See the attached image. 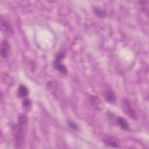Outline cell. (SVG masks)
Masks as SVG:
<instances>
[{"label":"cell","instance_id":"2","mask_svg":"<svg viewBox=\"0 0 149 149\" xmlns=\"http://www.w3.org/2000/svg\"><path fill=\"white\" fill-rule=\"evenodd\" d=\"M66 55V52L64 51L59 52L55 56V58L53 62L54 68L62 73L63 74H66L68 73V69L66 66L63 63V60Z\"/></svg>","mask_w":149,"mask_h":149},{"label":"cell","instance_id":"7","mask_svg":"<svg viewBox=\"0 0 149 149\" xmlns=\"http://www.w3.org/2000/svg\"><path fill=\"white\" fill-rule=\"evenodd\" d=\"M116 123L121 129L124 130H129L130 129L129 125L127 120L121 116L117 117Z\"/></svg>","mask_w":149,"mask_h":149},{"label":"cell","instance_id":"8","mask_svg":"<svg viewBox=\"0 0 149 149\" xmlns=\"http://www.w3.org/2000/svg\"><path fill=\"white\" fill-rule=\"evenodd\" d=\"M105 98L110 104H115L116 101V95L112 90H108L105 92Z\"/></svg>","mask_w":149,"mask_h":149},{"label":"cell","instance_id":"13","mask_svg":"<svg viewBox=\"0 0 149 149\" xmlns=\"http://www.w3.org/2000/svg\"><path fill=\"white\" fill-rule=\"evenodd\" d=\"M148 1H140L139 2V6L140 10L147 15L148 13Z\"/></svg>","mask_w":149,"mask_h":149},{"label":"cell","instance_id":"11","mask_svg":"<svg viewBox=\"0 0 149 149\" xmlns=\"http://www.w3.org/2000/svg\"><path fill=\"white\" fill-rule=\"evenodd\" d=\"M93 12L94 14L98 17L104 18L107 16V12H105V10L100 7L94 8Z\"/></svg>","mask_w":149,"mask_h":149},{"label":"cell","instance_id":"1","mask_svg":"<svg viewBox=\"0 0 149 149\" xmlns=\"http://www.w3.org/2000/svg\"><path fill=\"white\" fill-rule=\"evenodd\" d=\"M26 125H22L19 123L12 126V134L15 141V147L16 148H20L24 143L26 133Z\"/></svg>","mask_w":149,"mask_h":149},{"label":"cell","instance_id":"6","mask_svg":"<svg viewBox=\"0 0 149 149\" xmlns=\"http://www.w3.org/2000/svg\"><path fill=\"white\" fill-rule=\"evenodd\" d=\"M104 142L106 145L113 148H119L120 146L118 140L114 137L108 136L104 139Z\"/></svg>","mask_w":149,"mask_h":149},{"label":"cell","instance_id":"5","mask_svg":"<svg viewBox=\"0 0 149 149\" xmlns=\"http://www.w3.org/2000/svg\"><path fill=\"white\" fill-rule=\"evenodd\" d=\"M10 46L9 41L6 39H3L1 44V55L2 58H6L10 52Z\"/></svg>","mask_w":149,"mask_h":149},{"label":"cell","instance_id":"10","mask_svg":"<svg viewBox=\"0 0 149 149\" xmlns=\"http://www.w3.org/2000/svg\"><path fill=\"white\" fill-rule=\"evenodd\" d=\"M90 101L91 103L93 105V107L95 108L97 110H100L101 107V101L98 97L94 96V95H91L90 97Z\"/></svg>","mask_w":149,"mask_h":149},{"label":"cell","instance_id":"3","mask_svg":"<svg viewBox=\"0 0 149 149\" xmlns=\"http://www.w3.org/2000/svg\"><path fill=\"white\" fill-rule=\"evenodd\" d=\"M122 108L124 112L132 119L137 120L138 119V115L133 108L132 104L128 99L125 98L123 100Z\"/></svg>","mask_w":149,"mask_h":149},{"label":"cell","instance_id":"12","mask_svg":"<svg viewBox=\"0 0 149 149\" xmlns=\"http://www.w3.org/2000/svg\"><path fill=\"white\" fill-rule=\"evenodd\" d=\"M22 105L23 108L27 111H29L31 109V100L28 98H23V100L22 101Z\"/></svg>","mask_w":149,"mask_h":149},{"label":"cell","instance_id":"4","mask_svg":"<svg viewBox=\"0 0 149 149\" xmlns=\"http://www.w3.org/2000/svg\"><path fill=\"white\" fill-rule=\"evenodd\" d=\"M1 27L2 31L6 36L10 37L13 35V30L11 24L8 20L3 19L2 16L1 17Z\"/></svg>","mask_w":149,"mask_h":149},{"label":"cell","instance_id":"14","mask_svg":"<svg viewBox=\"0 0 149 149\" xmlns=\"http://www.w3.org/2000/svg\"><path fill=\"white\" fill-rule=\"evenodd\" d=\"M68 124L69 126V127H70L72 129H73L74 130H79V128L78 125L76 123H74V122H73L72 120H68Z\"/></svg>","mask_w":149,"mask_h":149},{"label":"cell","instance_id":"9","mask_svg":"<svg viewBox=\"0 0 149 149\" xmlns=\"http://www.w3.org/2000/svg\"><path fill=\"white\" fill-rule=\"evenodd\" d=\"M17 95L21 98H26L29 95L28 88L23 84H20L17 89Z\"/></svg>","mask_w":149,"mask_h":149}]
</instances>
